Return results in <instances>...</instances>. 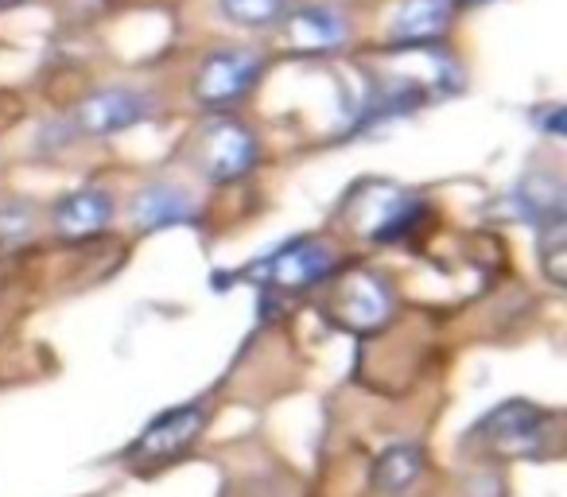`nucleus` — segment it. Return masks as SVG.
Segmentation results:
<instances>
[{"label": "nucleus", "instance_id": "obj_1", "mask_svg": "<svg viewBox=\"0 0 567 497\" xmlns=\"http://www.w3.org/2000/svg\"><path fill=\"white\" fill-rule=\"evenodd\" d=\"M260 71H265L260 51H249V48L210 51V55L198 63L190 94H195V102H203L206 110H226V105H237L257 86Z\"/></svg>", "mask_w": 567, "mask_h": 497}, {"label": "nucleus", "instance_id": "obj_2", "mask_svg": "<svg viewBox=\"0 0 567 497\" xmlns=\"http://www.w3.org/2000/svg\"><path fill=\"white\" fill-rule=\"evenodd\" d=\"M260 156V144L241 121H214L203 136H198V167L210 183H234L252 172Z\"/></svg>", "mask_w": 567, "mask_h": 497}, {"label": "nucleus", "instance_id": "obj_3", "mask_svg": "<svg viewBox=\"0 0 567 497\" xmlns=\"http://www.w3.org/2000/svg\"><path fill=\"white\" fill-rule=\"evenodd\" d=\"M260 284H272L280 292H303V288L319 284L334 272V253L323 241H292L276 249L268 261H260L257 269Z\"/></svg>", "mask_w": 567, "mask_h": 497}, {"label": "nucleus", "instance_id": "obj_4", "mask_svg": "<svg viewBox=\"0 0 567 497\" xmlns=\"http://www.w3.org/2000/svg\"><path fill=\"white\" fill-rule=\"evenodd\" d=\"M152 117V97L136 86H110L74 110V128L86 136H113Z\"/></svg>", "mask_w": 567, "mask_h": 497}, {"label": "nucleus", "instance_id": "obj_5", "mask_svg": "<svg viewBox=\"0 0 567 497\" xmlns=\"http://www.w3.org/2000/svg\"><path fill=\"white\" fill-rule=\"evenodd\" d=\"M206 427V408L203 404H187V408H172L159 420H152L144 427V435L136 439L133 458L136 463H164L175 458L198 439V432Z\"/></svg>", "mask_w": 567, "mask_h": 497}, {"label": "nucleus", "instance_id": "obj_6", "mask_svg": "<svg viewBox=\"0 0 567 497\" xmlns=\"http://www.w3.org/2000/svg\"><path fill=\"white\" fill-rule=\"evenodd\" d=\"M284 43L300 55H316V51H334L350 40V20L339 9L327 4H303L296 12H284Z\"/></svg>", "mask_w": 567, "mask_h": 497}, {"label": "nucleus", "instance_id": "obj_7", "mask_svg": "<svg viewBox=\"0 0 567 497\" xmlns=\"http://www.w3.org/2000/svg\"><path fill=\"white\" fill-rule=\"evenodd\" d=\"M113 195L102 187H86L74 190V195L59 198L55 210H51V221H55V234L66 237V241H82V237H94L102 229L113 226Z\"/></svg>", "mask_w": 567, "mask_h": 497}, {"label": "nucleus", "instance_id": "obj_8", "mask_svg": "<svg viewBox=\"0 0 567 497\" xmlns=\"http://www.w3.org/2000/svg\"><path fill=\"white\" fill-rule=\"evenodd\" d=\"M195 210H198L195 198L183 187H175V183H148V187L136 190L133 203H128V218H133V226L141 229V234L190 221Z\"/></svg>", "mask_w": 567, "mask_h": 497}, {"label": "nucleus", "instance_id": "obj_9", "mask_svg": "<svg viewBox=\"0 0 567 497\" xmlns=\"http://www.w3.org/2000/svg\"><path fill=\"white\" fill-rule=\"evenodd\" d=\"M342 323L354 331H378L389 315H393V292L381 277L373 272H358L342 284Z\"/></svg>", "mask_w": 567, "mask_h": 497}, {"label": "nucleus", "instance_id": "obj_10", "mask_svg": "<svg viewBox=\"0 0 567 497\" xmlns=\"http://www.w3.org/2000/svg\"><path fill=\"white\" fill-rule=\"evenodd\" d=\"M451 17H455V0H401L389 35L396 43H432L451 28Z\"/></svg>", "mask_w": 567, "mask_h": 497}, {"label": "nucleus", "instance_id": "obj_11", "mask_svg": "<svg viewBox=\"0 0 567 497\" xmlns=\"http://www.w3.org/2000/svg\"><path fill=\"white\" fill-rule=\"evenodd\" d=\"M540 408L525 401H513V404H502L497 412H489L486 420L478 424V435L494 439L497 447H533L536 432H540Z\"/></svg>", "mask_w": 567, "mask_h": 497}, {"label": "nucleus", "instance_id": "obj_12", "mask_svg": "<svg viewBox=\"0 0 567 497\" xmlns=\"http://www.w3.org/2000/svg\"><path fill=\"white\" fill-rule=\"evenodd\" d=\"M420 474H424V451H420L416 443H393V447L381 451L378 463H373V486H378L381 494L396 497L416 486Z\"/></svg>", "mask_w": 567, "mask_h": 497}, {"label": "nucleus", "instance_id": "obj_13", "mask_svg": "<svg viewBox=\"0 0 567 497\" xmlns=\"http://www.w3.org/2000/svg\"><path fill=\"white\" fill-rule=\"evenodd\" d=\"M517 203L525 206L536 218V226H548V221L564 218V187L551 175H533L517 187Z\"/></svg>", "mask_w": 567, "mask_h": 497}, {"label": "nucleus", "instance_id": "obj_14", "mask_svg": "<svg viewBox=\"0 0 567 497\" xmlns=\"http://www.w3.org/2000/svg\"><path fill=\"white\" fill-rule=\"evenodd\" d=\"M218 12L237 28H252V32H265L276 28L288 12L284 0H218Z\"/></svg>", "mask_w": 567, "mask_h": 497}, {"label": "nucleus", "instance_id": "obj_15", "mask_svg": "<svg viewBox=\"0 0 567 497\" xmlns=\"http://www.w3.org/2000/svg\"><path fill=\"white\" fill-rule=\"evenodd\" d=\"M540 229V241H536V253H540V269L551 284H567V221H548Z\"/></svg>", "mask_w": 567, "mask_h": 497}]
</instances>
